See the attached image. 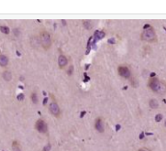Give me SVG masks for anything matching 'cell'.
I'll list each match as a JSON object with an SVG mask.
<instances>
[{
    "instance_id": "obj_14",
    "label": "cell",
    "mask_w": 166,
    "mask_h": 151,
    "mask_svg": "<svg viewBox=\"0 0 166 151\" xmlns=\"http://www.w3.org/2000/svg\"><path fill=\"white\" fill-rule=\"evenodd\" d=\"M12 149H13V151H22L21 150V148H20V146H19V144L18 143V142H13V144H12Z\"/></svg>"
},
{
    "instance_id": "obj_19",
    "label": "cell",
    "mask_w": 166,
    "mask_h": 151,
    "mask_svg": "<svg viewBox=\"0 0 166 151\" xmlns=\"http://www.w3.org/2000/svg\"><path fill=\"white\" fill-rule=\"evenodd\" d=\"M130 80H131V86L133 87V88H137L138 87V81H136V80H135V79H131L130 78Z\"/></svg>"
},
{
    "instance_id": "obj_13",
    "label": "cell",
    "mask_w": 166,
    "mask_h": 151,
    "mask_svg": "<svg viewBox=\"0 0 166 151\" xmlns=\"http://www.w3.org/2000/svg\"><path fill=\"white\" fill-rule=\"evenodd\" d=\"M0 32L5 34V35H9L10 34V28L7 25H0Z\"/></svg>"
},
{
    "instance_id": "obj_22",
    "label": "cell",
    "mask_w": 166,
    "mask_h": 151,
    "mask_svg": "<svg viewBox=\"0 0 166 151\" xmlns=\"http://www.w3.org/2000/svg\"><path fill=\"white\" fill-rule=\"evenodd\" d=\"M18 99H19V100H23V99H24V94H23V93H19V94L18 95Z\"/></svg>"
},
{
    "instance_id": "obj_21",
    "label": "cell",
    "mask_w": 166,
    "mask_h": 151,
    "mask_svg": "<svg viewBox=\"0 0 166 151\" xmlns=\"http://www.w3.org/2000/svg\"><path fill=\"white\" fill-rule=\"evenodd\" d=\"M115 41H116V40H115V39H114V38H111V39H109V40H108V43H109V44H114V43H115Z\"/></svg>"
},
{
    "instance_id": "obj_1",
    "label": "cell",
    "mask_w": 166,
    "mask_h": 151,
    "mask_svg": "<svg viewBox=\"0 0 166 151\" xmlns=\"http://www.w3.org/2000/svg\"><path fill=\"white\" fill-rule=\"evenodd\" d=\"M148 87L153 90L154 93H156L157 94H160L163 95L166 93V83L161 81L160 79L154 77L151 78L148 82Z\"/></svg>"
},
{
    "instance_id": "obj_17",
    "label": "cell",
    "mask_w": 166,
    "mask_h": 151,
    "mask_svg": "<svg viewBox=\"0 0 166 151\" xmlns=\"http://www.w3.org/2000/svg\"><path fill=\"white\" fill-rule=\"evenodd\" d=\"M162 118H163V115L161 114H157L156 115V117H155V120H156L157 122H160L161 120H162Z\"/></svg>"
},
{
    "instance_id": "obj_25",
    "label": "cell",
    "mask_w": 166,
    "mask_h": 151,
    "mask_svg": "<svg viewBox=\"0 0 166 151\" xmlns=\"http://www.w3.org/2000/svg\"><path fill=\"white\" fill-rule=\"evenodd\" d=\"M143 137H144V133H141V135H140V139H143Z\"/></svg>"
},
{
    "instance_id": "obj_7",
    "label": "cell",
    "mask_w": 166,
    "mask_h": 151,
    "mask_svg": "<svg viewBox=\"0 0 166 151\" xmlns=\"http://www.w3.org/2000/svg\"><path fill=\"white\" fill-rule=\"evenodd\" d=\"M57 63H58L59 68L63 69L65 67L68 66V64H69V59H68L67 56H65L64 54H61V55H59V57H58Z\"/></svg>"
},
{
    "instance_id": "obj_26",
    "label": "cell",
    "mask_w": 166,
    "mask_h": 151,
    "mask_svg": "<svg viewBox=\"0 0 166 151\" xmlns=\"http://www.w3.org/2000/svg\"><path fill=\"white\" fill-rule=\"evenodd\" d=\"M119 129H120V125H117V128H116V130H117V131H118V130H119Z\"/></svg>"
},
{
    "instance_id": "obj_4",
    "label": "cell",
    "mask_w": 166,
    "mask_h": 151,
    "mask_svg": "<svg viewBox=\"0 0 166 151\" xmlns=\"http://www.w3.org/2000/svg\"><path fill=\"white\" fill-rule=\"evenodd\" d=\"M118 74L125 79L131 78V70L127 65H120L118 67Z\"/></svg>"
},
{
    "instance_id": "obj_8",
    "label": "cell",
    "mask_w": 166,
    "mask_h": 151,
    "mask_svg": "<svg viewBox=\"0 0 166 151\" xmlns=\"http://www.w3.org/2000/svg\"><path fill=\"white\" fill-rule=\"evenodd\" d=\"M95 128L99 133H103L104 132V123L101 117H98L95 120Z\"/></svg>"
},
{
    "instance_id": "obj_3",
    "label": "cell",
    "mask_w": 166,
    "mask_h": 151,
    "mask_svg": "<svg viewBox=\"0 0 166 151\" xmlns=\"http://www.w3.org/2000/svg\"><path fill=\"white\" fill-rule=\"evenodd\" d=\"M140 38L144 41L148 42H157V36L156 33V30L153 26H151L149 29L143 30V32L140 35Z\"/></svg>"
},
{
    "instance_id": "obj_2",
    "label": "cell",
    "mask_w": 166,
    "mask_h": 151,
    "mask_svg": "<svg viewBox=\"0 0 166 151\" xmlns=\"http://www.w3.org/2000/svg\"><path fill=\"white\" fill-rule=\"evenodd\" d=\"M39 37H40V41H41V46L46 51L48 50L52 45V40H51L50 34L47 30H42L40 32Z\"/></svg>"
},
{
    "instance_id": "obj_6",
    "label": "cell",
    "mask_w": 166,
    "mask_h": 151,
    "mask_svg": "<svg viewBox=\"0 0 166 151\" xmlns=\"http://www.w3.org/2000/svg\"><path fill=\"white\" fill-rule=\"evenodd\" d=\"M35 129L38 132L42 133V134H47V130H48L47 122L44 121L43 119H42V118L38 119L37 121H36V123H35Z\"/></svg>"
},
{
    "instance_id": "obj_29",
    "label": "cell",
    "mask_w": 166,
    "mask_h": 151,
    "mask_svg": "<svg viewBox=\"0 0 166 151\" xmlns=\"http://www.w3.org/2000/svg\"><path fill=\"white\" fill-rule=\"evenodd\" d=\"M165 126H166V122H165Z\"/></svg>"
},
{
    "instance_id": "obj_16",
    "label": "cell",
    "mask_w": 166,
    "mask_h": 151,
    "mask_svg": "<svg viewBox=\"0 0 166 151\" xmlns=\"http://www.w3.org/2000/svg\"><path fill=\"white\" fill-rule=\"evenodd\" d=\"M83 25L86 29H91L92 28V23L91 21H89V20H84L83 21Z\"/></svg>"
},
{
    "instance_id": "obj_11",
    "label": "cell",
    "mask_w": 166,
    "mask_h": 151,
    "mask_svg": "<svg viewBox=\"0 0 166 151\" xmlns=\"http://www.w3.org/2000/svg\"><path fill=\"white\" fill-rule=\"evenodd\" d=\"M2 77L6 82H10L12 80V77H13L12 72L10 70H4L2 73Z\"/></svg>"
},
{
    "instance_id": "obj_12",
    "label": "cell",
    "mask_w": 166,
    "mask_h": 151,
    "mask_svg": "<svg viewBox=\"0 0 166 151\" xmlns=\"http://www.w3.org/2000/svg\"><path fill=\"white\" fill-rule=\"evenodd\" d=\"M149 106H150V108H152V109H157L159 107V103H158V101L157 99L153 98V99H151L149 101Z\"/></svg>"
},
{
    "instance_id": "obj_23",
    "label": "cell",
    "mask_w": 166,
    "mask_h": 151,
    "mask_svg": "<svg viewBox=\"0 0 166 151\" xmlns=\"http://www.w3.org/2000/svg\"><path fill=\"white\" fill-rule=\"evenodd\" d=\"M47 98H44V99H43V105H46V104H47Z\"/></svg>"
},
{
    "instance_id": "obj_10",
    "label": "cell",
    "mask_w": 166,
    "mask_h": 151,
    "mask_svg": "<svg viewBox=\"0 0 166 151\" xmlns=\"http://www.w3.org/2000/svg\"><path fill=\"white\" fill-rule=\"evenodd\" d=\"M9 65V58L4 54H0V67H6Z\"/></svg>"
},
{
    "instance_id": "obj_9",
    "label": "cell",
    "mask_w": 166,
    "mask_h": 151,
    "mask_svg": "<svg viewBox=\"0 0 166 151\" xmlns=\"http://www.w3.org/2000/svg\"><path fill=\"white\" fill-rule=\"evenodd\" d=\"M30 43H31V45H32L35 49H37L40 45H41L40 37H38V36H32L31 39H30Z\"/></svg>"
},
{
    "instance_id": "obj_27",
    "label": "cell",
    "mask_w": 166,
    "mask_h": 151,
    "mask_svg": "<svg viewBox=\"0 0 166 151\" xmlns=\"http://www.w3.org/2000/svg\"><path fill=\"white\" fill-rule=\"evenodd\" d=\"M62 23H63L64 25H66V21H65V20H62Z\"/></svg>"
},
{
    "instance_id": "obj_15",
    "label": "cell",
    "mask_w": 166,
    "mask_h": 151,
    "mask_svg": "<svg viewBox=\"0 0 166 151\" xmlns=\"http://www.w3.org/2000/svg\"><path fill=\"white\" fill-rule=\"evenodd\" d=\"M31 100H32L33 104H38L39 98H38V94H37L36 92H33V93H31Z\"/></svg>"
},
{
    "instance_id": "obj_24",
    "label": "cell",
    "mask_w": 166,
    "mask_h": 151,
    "mask_svg": "<svg viewBox=\"0 0 166 151\" xmlns=\"http://www.w3.org/2000/svg\"><path fill=\"white\" fill-rule=\"evenodd\" d=\"M138 151H149L148 149H146V148H140Z\"/></svg>"
},
{
    "instance_id": "obj_5",
    "label": "cell",
    "mask_w": 166,
    "mask_h": 151,
    "mask_svg": "<svg viewBox=\"0 0 166 151\" xmlns=\"http://www.w3.org/2000/svg\"><path fill=\"white\" fill-rule=\"evenodd\" d=\"M48 110H49V113L52 115H54L55 117H57V118L61 117V110H60L59 105L55 100L50 102V104L48 105Z\"/></svg>"
},
{
    "instance_id": "obj_20",
    "label": "cell",
    "mask_w": 166,
    "mask_h": 151,
    "mask_svg": "<svg viewBox=\"0 0 166 151\" xmlns=\"http://www.w3.org/2000/svg\"><path fill=\"white\" fill-rule=\"evenodd\" d=\"M51 150V145L50 143H47V145H44V147L43 148V151H50Z\"/></svg>"
},
{
    "instance_id": "obj_28",
    "label": "cell",
    "mask_w": 166,
    "mask_h": 151,
    "mask_svg": "<svg viewBox=\"0 0 166 151\" xmlns=\"http://www.w3.org/2000/svg\"><path fill=\"white\" fill-rule=\"evenodd\" d=\"M84 115H85V112H82V114H81V117H82Z\"/></svg>"
},
{
    "instance_id": "obj_18",
    "label": "cell",
    "mask_w": 166,
    "mask_h": 151,
    "mask_svg": "<svg viewBox=\"0 0 166 151\" xmlns=\"http://www.w3.org/2000/svg\"><path fill=\"white\" fill-rule=\"evenodd\" d=\"M67 73H68L69 76H71L72 73H73V66H70V67H68V71H67Z\"/></svg>"
}]
</instances>
